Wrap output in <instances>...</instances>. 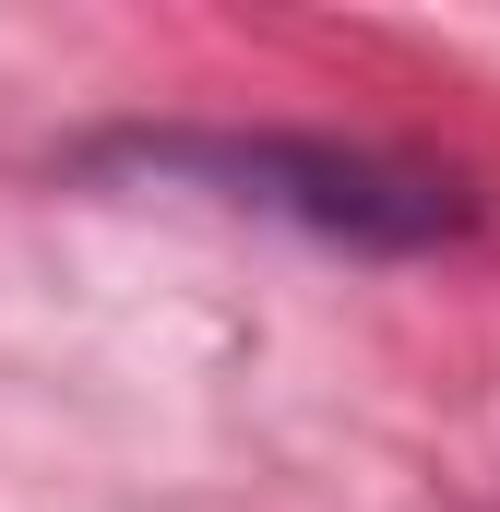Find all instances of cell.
Wrapping results in <instances>:
<instances>
[{"label":"cell","mask_w":500,"mask_h":512,"mask_svg":"<svg viewBox=\"0 0 500 512\" xmlns=\"http://www.w3.org/2000/svg\"><path fill=\"white\" fill-rule=\"evenodd\" d=\"M131 167L155 179H203L227 203H274L322 239H358V251H417L441 227H465V203L417 167H381L358 143H286V131H167V143H131Z\"/></svg>","instance_id":"cell-1"}]
</instances>
